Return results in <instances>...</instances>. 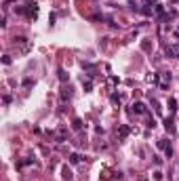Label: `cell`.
I'll return each instance as SVG.
<instances>
[{"instance_id": "cell-12", "label": "cell", "mask_w": 179, "mask_h": 181, "mask_svg": "<svg viewBox=\"0 0 179 181\" xmlns=\"http://www.w3.org/2000/svg\"><path fill=\"white\" fill-rule=\"evenodd\" d=\"M70 95H72V93H70V89H65V90H63V93H61V97H63V99H68Z\"/></svg>"}, {"instance_id": "cell-5", "label": "cell", "mask_w": 179, "mask_h": 181, "mask_svg": "<svg viewBox=\"0 0 179 181\" xmlns=\"http://www.w3.org/2000/svg\"><path fill=\"white\" fill-rule=\"evenodd\" d=\"M164 127H167V131H169V133H175V127H173V120H169V118H167V120H164Z\"/></svg>"}, {"instance_id": "cell-11", "label": "cell", "mask_w": 179, "mask_h": 181, "mask_svg": "<svg viewBox=\"0 0 179 181\" xmlns=\"http://www.w3.org/2000/svg\"><path fill=\"white\" fill-rule=\"evenodd\" d=\"M145 15H152V8H150V4H145V8H141Z\"/></svg>"}, {"instance_id": "cell-7", "label": "cell", "mask_w": 179, "mask_h": 181, "mask_svg": "<svg viewBox=\"0 0 179 181\" xmlns=\"http://www.w3.org/2000/svg\"><path fill=\"white\" fill-rule=\"evenodd\" d=\"M169 110H171V112L177 110V101H175V99H169Z\"/></svg>"}, {"instance_id": "cell-14", "label": "cell", "mask_w": 179, "mask_h": 181, "mask_svg": "<svg viewBox=\"0 0 179 181\" xmlns=\"http://www.w3.org/2000/svg\"><path fill=\"white\" fill-rule=\"evenodd\" d=\"M177 38H179V30H177Z\"/></svg>"}, {"instance_id": "cell-13", "label": "cell", "mask_w": 179, "mask_h": 181, "mask_svg": "<svg viewBox=\"0 0 179 181\" xmlns=\"http://www.w3.org/2000/svg\"><path fill=\"white\" fill-rule=\"evenodd\" d=\"M154 179L160 181V179H162V173H160V171H156V173H154Z\"/></svg>"}, {"instance_id": "cell-3", "label": "cell", "mask_w": 179, "mask_h": 181, "mask_svg": "<svg viewBox=\"0 0 179 181\" xmlns=\"http://www.w3.org/2000/svg\"><path fill=\"white\" fill-rule=\"evenodd\" d=\"M129 133H131V129H129V127H120L118 137H120V139H127V137H129Z\"/></svg>"}, {"instance_id": "cell-9", "label": "cell", "mask_w": 179, "mask_h": 181, "mask_svg": "<svg viewBox=\"0 0 179 181\" xmlns=\"http://www.w3.org/2000/svg\"><path fill=\"white\" fill-rule=\"evenodd\" d=\"M59 80H61V82H65V80H68V74H65L63 70H59Z\"/></svg>"}, {"instance_id": "cell-10", "label": "cell", "mask_w": 179, "mask_h": 181, "mask_svg": "<svg viewBox=\"0 0 179 181\" xmlns=\"http://www.w3.org/2000/svg\"><path fill=\"white\" fill-rule=\"evenodd\" d=\"M171 51H173V57H179V44L171 46Z\"/></svg>"}, {"instance_id": "cell-2", "label": "cell", "mask_w": 179, "mask_h": 181, "mask_svg": "<svg viewBox=\"0 0 179 181\" xmlns=\"http://www.w3.org/2000/svg\"><path fill=\"white\" fill-rule=\"evenodd\" d=\"M133 112H135V114H145V103L137 101V103L133 105Z\"/></svg>"}, {"instance_id": "cell-6", "label": "cell", "mask_w": 179, "mask_h": 181, "mask_svg": "<svg viewBox=\"0 0 179 181\" xmlns=\"http://www.w3.org/2000/svg\"><path fill=\"white\" fill-rule=\"evenodd\" d=\"M70 162H72V164H78V162H80V156H78V154H70Z\"/></svg>"}, {"instance_id": "cell-4", "label": "cell", "mask_w": 179, "mask_h": 181, "mask_svg": "<svg viewBox=\"0 0 179 181\" xmlns=\"http://www.w3.org/2000/svg\"><path fill=\"white\" fill-rule=\"evenodd\" d=\"M72 127H74L76 131H80V129H82V120H80V118H74V120H72Z\"/></svg>"}, {"instance_id": "cell-8", "label": "cell", "mask_w": 179, "mask_h": 181, "mask_svg": "<svg viewBox=\"0 0 179 181\" xmlns=\"http://www.w3.org/2000/svg\"><path fill=\"white\" fill-rule=\"evenodd\" d=\"M158 147H160V150H167V147H169V145H167V139H158Z\"/></svg>"}, {"instance_id": "cell-1", "label": "cell", "mask_w": 179, "mask_h": 181, "mask_svg": "<svg viewBox=\"0 0 179 181\" xmlns=\"http://www.w3.org/2000/svg\"><path fill=\"white\" fill-rule=\"evenodd\" d=\"M38 15V6L36 2H28V17H36Z\"/></svg>"}]
</instances>
